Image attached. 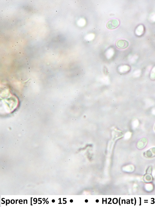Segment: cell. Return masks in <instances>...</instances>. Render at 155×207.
Wrapping results in <instances>:
<instances>
[{
	"instance_id": "6da1fadb",
	"label": "cell",
	"mask_w": 155,
	"mask_h": 207,
	"mask_svg": "<svg viewBox=\"0 0 155 207\" xmlns=\"http://www.w3.org/2000/svg\"><path fill=\"white\" fill-rule=\"evenodd\" d=\"M144 156L147 157H152L155 156V147L152 148L144 152Z\"/></svg>"
},
{
	"instance_id": "7a4b0ae2",
	"label": "cell",
	"mask_w": 155,
	"mask_h": 207,
	"mask_svg": "<svg viewBox=\"0 0 155 207\" xmlns=\"http://www.w3.org/2000/svg\"><path fill=\"white\" fill-rule=\"evenodd\" d=\"M52 201V202H54L55 201V200H53Z\"/></svg>"
},
{
	"instance_id": "3957f363",
	"label": "cell",
	"mask_w": 155,
	"mask_h": 207,
	"mask_svg": "<svg viewBox=\"0 0 155 207\" xmlns=\"http://www.w3.org/2000/svg\"><path fill=\"white\" fill-rule=\"evenodd\" d=\"M154 129H155V127H154Z\"/></svg>"
},
{
	"instance_id": "277c9868",
	"label": "cell",
	"mask_w": 155,
	"mask_h": 207,
	"mask_svg": "<svg viewBox=\"0 0 155 207\" xmlns=\"http://www.w3.org/2000/svg\"><path fill=\"white\" fill-rule=\"evenodd\" d=\"M21 42H23V41H22V40H21Z\"/></svg>"
},
{
	"instance_id": "5b68a950",
	"label": "cell",
	"mask_w": 155,
	"mask_h": 207,
	"mask_svg": "<svg viewBox=\"0 0 155 207\" xmlns=\"http://www.w3.org/2000/svg\"><path fill=\"white\" fill-rule=\"evenodd\" d=\"M37 40V39H35V40Z\"/></svg>"
},
{
	"instance_id": "8992f818",
	"label": "cell",
	"mask_w": 155,
	"mask_h": 207,
	"mask_svg": "<svg viewBox=\"0 0 155 207\" xmlns=\"http://www.w3.org/2000/svg\"><path fill=\"white\" fill-rule=\"evenodd\" d=\"M14 30V31H15V30Z\"/></svg>"
},
{
	"instance_id": "52a82bcc",
	"label": "cell",
	"mask_w": 155,
	"mask_h": 207,
	"mask_svg": "<svg viewBox=\"0 0 155 207\" xmlns=\"http://www.w3.org/2000/svg\"><path fill=\"white\" fill-rule=\"evenodd\" d=\"M11 26H12V24H11Z\"/></svg>"
}]
</instances>
